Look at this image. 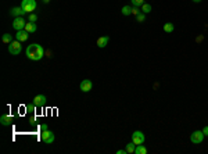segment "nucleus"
Masks as SVG:
<instances>
[{
  "label": "nucleus",
  "mask_w": 208,
  "mask_h": 154,
  "mask_svg": "<svg viewBox=\"0 0 208 154\" xmlns=\"http://www.w3.org/2000/svg\"><path fill=\"white\" fill-rule=\"evenodd\" d=\"M142 13V10H140L139 7H132V14L133 15H137V14H140Z\"/></svg>",
  "instance_id": "25"
},
{
  "label": "nucleus",
  "mask_w": 208,
  "mask_h": 154,
  "mask_svg": "<svg viewBox=\"0 0 208 154\" xmlns=\"http://www.w3.org/2000/svg\"><path fill=\"white\" fill-rule=\"evenodd\" d=\"M164 31H165L166 34H171V32H174L175 31V26L172 22H166L165 25H164Z\"/></svg>",
  "instance_id": "16"
},
{
  "label": "nucleus",
  "mask_w": 208,
  "mask_h": 154,
  "mask_svg": "<svg viewBox=\"0 0 208 154\" xmlns=\"http://www.w3.org/2000/svg\"><path fill=\"white\" fill-rule=\"evenodd\" d=\"M36 21H38V15L31 13L29 14V22H36Z\"/></svg>",
  "instance_id": "23"
},
{
  "label": "nucleus",
  "mask_w": 208,
  "mask_h": 154,
  "mask_svg": "<svg viewBox=\"0 0 208 154\" xmlns=\"http://www.w3.org/2000/svg\"><path fill=\"white\" fill-rule=\"evenodd\" d=\"M142 11H143L144 14H148V13H151V4L143 3V4H142Z\"/></svg>",
  "instance_id": "18"
},
{
  "label": "nucleus",
  "mask_w": 208,
  "mask_h": 154,
  "mask_svg": "<svg viewBox=\"0 0 208 154\" xmlns=\"http://www.w3.org/2000/svg\"><path fill=\"white\" fill-rule=\"evenodd\" d=\"M117 154H128V151H126V149L125 150H117Z\"/></svg>",
  "instance_id": "28"
},
{
  "label": "nucleus",
  "mask_w": 208,
  "mask_h": 154,
  "mask_svg": "<svg viewBox=\"0 0 208 154\" xmlns=\"http://www.w3.org/2000/svg\"><path fill=\"white\" fill-rule=\"evenodd\" d=\"M135 154H147V149L143 144H137L135 149Z\"/></svg>",
  "instance_id": "15"
},
{
  "label": "nucleus",
  "mask_w": 208,
  "mask_h": 154,
  "mask_svg": "<svg viewBox=\"0 0 208 154\" xmlns=\"http://www.w3.org/2000/svg\"><path fill=\"white\" fill-rule=\"evenodd\" d=\"M47 129H49L47 124H42V125H40V131H47Z\"/></svg>",
  "instance_id": "26"
},
{
  "label": "nucleus",
  "mask_w": 208,
  "mask_h": 154,
  "mask_svg": "<svg viewBox=\"0 0 208 154\" xmlns=\"http://www.w3.org/2000/svg\"><path fill=\"white\" fill-rule=\"evenodd\" d=\"M25 25H27V22H25V19H24L22 17H15L14 21H13V28H14L15 31L25 29Z\"/></svg>",
  "instance_id": "7"
},
{
  "label": "nucleus",
  "mask_w": 208,
  "mask_h": 154,
  "mask_svg": "<svg viewBox=\"0 0 208 154\" xmlns=\"http://www.w3.org/2000/svg\"><path fill=\"white\" fill-rule=\"evenodd\" d=\"M36 29H38V26L35 22H27V25H25V31L28 34H34V32H36Z\"/></svg>",
  "instance_id": "14"
},
{
  "label": "nucleus",
  "mask_w": 208,
  "mask_h": 154,
  "mask_svg": "<svg viewBox=\"0 0 208 154\" xmlns=\"http://www.w3.org/2000/svg\"><path fill=\"white\" fill-rule=\"evenodd\" d=\"M203 133H204V136H208V125L203 128Z\"/></svg>",
  "instance_id": "27"
},
{
  "label": "nucleus",
  "mask_w": 208,
  "mask_h": 154,
  "mask_svg": "<svg viewBox=\"0 0 208 154\" xmlns=\"http://www.w3.org/2000/svg\"><path fill=\"white\" fill-rule=\"evenodd\" d=\"M22 50V46H21V42L19 40H13L10 45H8V53L13 54V56H18Z\"/></svg>",
  "instance_id": "2"
},
{
  "label": "nucleus",
  "mask_w": 208,
  "mask_h": 154,
  "mask_svg": "<svg viewBox=\"0 0 208 154\" xmlns=\"http://www.w3.org/2000/svg\"><path fill=\"white\" fill-rule=\"evenodd\" d=\"M108 42H110V38L108 36H101V38L97 39V47L103 49V47H106L108 45Z\"/></svg>",
  "instance_id": "13"
},
{
  "label": "nucleus",
  "mask_w": 208,
  "mask_h": 154,
  "mask_svg": "<svg viewBox=\"0 0 208 154\" xmlns=\"http://www.w3.org/2000/svg\"><path fill=\"white\" fill-rule=\"evenodd\" d=\"M133 7H142V4L144 3V0H130Z\"/></svg>",
  "instance_id": "21"
},
{
  "label": "nucleus",
  "mask_w": 208,
  "mask_h": 154,
  "mask_svg": "<svg viewBox=\"0 0 208 154\" xmlns=\"http://www.w3.org/2000/svg\"><path fill=\"white\" fill-rule=\"evenodd\" d=\"M47 102V97H46L45 94H38V96H35L34 97V103L36 104V107H43Z\"/></svg>",
  "instance_id": "9"
},
{
  "label": "nucleus",
  "mask_w": 208,
  "mask_h": 154,
  "mask_svg": "<svg viewBox=\"0 0 208 154\" xmlns=\"http://www.w3.org/2000/svg\"><path fill=\"white\" fill-rule=\"evenodd\" d=\"M1 40H3V43H6V45H10L13 42V36L10 34H4L3 36H1Z\"/></svg>",
  "instance_id": "17"
},
{
  "label": "nucleus",
  "mask_w": 208,
  "mask_h": 154,
  "mask_svg": "<svg viewBox=\"0 0 208 154\" xmlns=\"http://www.w3.org/2000/svg\"><path fill=\"white\" fill-rule=\"evenodd\" d=\"M121 13L124 15H130L132 14V7H130V6H124V7L121 8Z\"/></svg>",
  "instance_id": "20"
},
{
  "label": "nucleus",
  "mask_w": 208,
  "mask_h": 154,
  "mask_svg": "<svg viewBox=\"0 0 208 154\" xmlns=\"http://www.w3.org/2000/svg\"><path fill=\"white\" fill-rule=\"evenodd\" d=\"M49 1H50V0H43V3H45V4H47Z\"/></svg>",
  "instance_id": "29"
},
{
  "label": "nucleus",
  "mask_w": 208,
  "mask_h": 154,
  "mask_svg": "<svg viewBox=\"0 0 208 154\" xmlns=\"http://www.w3.org/2000/svg\"><path fill=\"white\" fill-rule=\"evenodd\" d=\"M40 138H42V142L45 143V144H51L54 142V139H56L54 133L51 131H49V129L47 131H42Z\"/></svg>",
  "instance_id": "4"
},
{
  "label": "nucleus",
  "mask_w": 208,
  "mask_h": 154,
  "mask_svg": "<svg viewBox=\"0 0 208 154\" xmlns=\"http://www.w3.org/2000/svg\"><path fill=\"white\" fill-rule=\"evenodd\" d=\"M14 122V118L11 115H8V114H4V115L0 117V124L3 125V126H8V125H11Z\"/></svg>",
  "instance_id": "10"
},
{
  "label": "nucleus",
  "mask_w": 208,
  "mask_h": 154,
  "mask_svg": "<svg viewBox=\"0 0 208 154\" xmlns=\"http://www.w3.org/2000/svg\"><path fill=\"white\" fill-rule=\"evenodd\" d=\"M28 38H29V34H28L25 29H21V31H17V35H15V39L19 42H27Z\"/></svg>",
  "instance_id": "11"
},
{
  "label": "nucleus",
  "mask_w": 208,
  "mask_h": 154,
  "mask_svg": "<svg viewBox=\"0 0 208 154\" xmlns=\"http://www.w3.org/2000/svg\"><path fill=\"white\" fill-rule=\"evenodd\" d=\"M204 140V133L203 131H194L192 135H190V142L193 144H200L201 142Z\"/></svg>",
  "instance_id": "5"
},
{
  "label": "nucleus",
  "mask_w": 208,
  "mask_h": 154,
  "mask_svg": "<svg viewBox=\"0 0 208 154\" xmlns=\"http://www.w3.org/2000/svg\"><path fill=\"white\" fill-rule=\"evenodd\" d=\"M135 149H136V144H135L133 142H130V143H128V144H126V151H128V154L135 153Z\"/></svg>",
  "instance_id": "19"
},
{
  "label": "nucleus",
  "mask_w": 208,
  "mask_h": 154,
  "mask_svg": "<svg viewBox=\"0 0 208 154\" xmlns=\"http://www.w3.org/2000/svg\"><path fill=\"white\" fill-rule=\"evenodd\" d=\"M79 89L82 92H85V93H87V92H90L93 89V82H92L90 79H83L79 85Z\"/></svg>",
  "instance_id": "8"
},
{
  "label": "nucleus",
  "mask_w": 208,
  "mask_h": 154,
  "mask_svg": "<svg viewBox=\"0 0 208 154\" xmlns=\"http://www.w3.org/2000/svg\"><path fill=\"white\" fill-rule=\"evenodd\" d=\"M193 1H194V3H200L201 0H193Z\"/></svg>",
  "instance_id": "30"
},
{
  "label": "nucleus",
  "mask_w": 208,
  "mask_h": 154,
  "mask_svg": "<svg viewBox=\"0 0 208 154\" xmlns=\"http://www.w3.org/2000/svg\"><path fill=\"white\" fill-rule=\"evenodd\" d=\"M144 140H146V138H144V133L142 131H135L132 133V142L135 143V144H143Z\"/></svg>",
  "instance_id": "6"
},
{
  "label": "nucleus",
  "mask_w": 208,
  "mask_h": 154,
  "mask_svg": "<svg viewBox=\"0 0 208 154\" xmlns=\"http://www.w3.org/2000/svg\"><path fill=\"white\" fill-rule=\"evenodd\" d=\"M36 6H38V4H36V0H22V1H21V7H22L27 13H29V14L36 10Z\"/></svg>",
  "instance_id": "3"
},
{
  "label": "nucleus",
  "mask_w": 208,
  "mask_h": 154,
  "mask_svg": "<svg viewBox=\"0 0 208 154\" xmlns=\"http://www.w3.org/2000/svg\"><path fill=\"white\" fill-rule=\"evenodd\" d=\"M27 14V11L24 10L21 6L19 7H13L11 11H10V15H13V17H22V15Z\"/></svg>",
  "instance_id": "12"
},
{
  "label": "nucleus",
  "mask_w": 208,
  "mask_h": 154,
  "mask_svg": "<svg viewBox=\"0 0 208 154\" xmlns=\"http://www.w3.org/2000/svg\"><path fill=\"white\" fill-rule=\"evenodd\" d=\"M35 107H36V104H35V103H32V104H27V110L29 111V113H34Z\"/></svg>",
  "instance_id": "24"
},
{
  "label": "nucleus",
  "mask_w": 208,
  "mask_h": 154,
  "mask_svg": "<svg viewBox=\"0 0 208 154\" xmlns=\"http://www.w3.org/2000/svg\"><path fill=\"white\" fill-rule=\"evenodd\" d=\"M136 21H137V22H144V21H146V14H144V13L137 14L136 15Z\"/></svg>",
  "instance_id": "22"
},
{
  "label": "nucleus",
  "mask_w": 208,
  "mask_h": 154,
  "mask_svg": "<svg viewBox=\"0 0 208 154\" xmlns=\"http://www.w3.org/2000/svg\"><path fill=\"white\" fill-rule=\"evenodd\" d=\"M25 54H27V57L29 60L39 61L42 60V57L45 56V49L40 45H38V43H31L27 47V50H25Z\"/></svg>",
  "instance_id": "1"
}]
</instances>
